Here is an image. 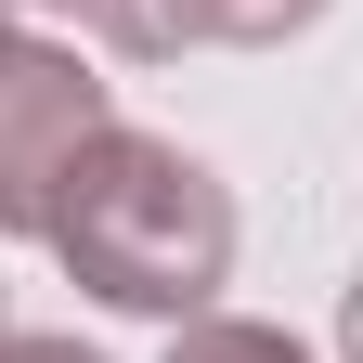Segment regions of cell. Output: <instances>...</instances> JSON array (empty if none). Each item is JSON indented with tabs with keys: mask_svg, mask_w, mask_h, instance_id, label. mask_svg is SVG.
Listing matches in <instances>:
<instances>
[{
	"mask_svg": "<svg viewBox=\"0 0 363 363\" xmlns=\"http://www.w3.org/2000/svg\"><path fill=\"white\" fill-rule=\"evenodd\" d=\"M325 0H169V39H220V52H272L298 39Z\"/></svg>",
	"mask_w": 363,
	"mask_h": 363,
	"instance_id": "cell-4",
	"label": "cell"
},
{
	"mask_svg": "<svg viewBox=\"0 0 363 363\" xmlns=\"http://www.w3.org/2000/svg\"><path fill=\"white\" fill-rule=\"evenodd\" d=\"M169 363H311L286 325H247V311H195V325H169Z\"/></svg>",
	"mask_w": 363,
	"mask_h": 363,
	"instance_id": "cell-5",
	"label": "cell"
},
{
	"mask_svg": "<svg viewBox=\"0 0 363 363\" xmlns=\"http://www.w3.org/2000/svg\"><path fill=\"white\" fill-rule=\"evenodd\" d=\"M26 13H52L78 52H117V65H156V52H182V39H169V0H26Z\"/></svg>",
	"mask_w": 363,
	"mask_h": 363,
	"instance_id": "cell-3",
	"label": "cell"
},
{
	"mask_svg": "<svg viewBox=\"0 0 363 363\" xmlns=\"http://www.w3.org/2000/svg\"><path fill=\"white\" fill-rule=\"evenodd\" d=\"M52 259L65 286H91L104 311H143V325H195L234 286V195H220L208 156H182L169 130H104L65 195H52Z\"/></svg>",
	"mask_w": 363,
	"mask_h": 363,
	"instance_id": "cell-1",
	"label": "cell"
},
{
	"mask_svg": "<svg viewBox=\"0 0 363 363\" xmlns=\"http://www.w3.org/2000/svg\"><path fill=\"white\" fill-rule=\"evenodd\" d=\"M0 337H13V286H0Z\"/></svg>",
	"mask_w": 363,
	"mask_h": 363,
	"instance_id": "cell-8",
	"label": "cell"
},
{
	"mask_svg": "<svg viewBox=\"0 0 363 363\" xmlns=\"http://www.w3.org/2000/svg\"><path fill=\"white\" fill-rule=\"evenodd\" d=\"M0 363H104L91 337H0Z\"/></svg>",
	"mask_w": 363,
	"mask_h": 363,
	"instance_id": "cell-6",
	"label": "cell"
},
{
	"mask_svg": "<svg viewBox=\"0 0 363 363\" xmlns=\"http://www.w3.org/2000/svg\"><path fill=\"white\" fill-rule=\"evenodd\" d=\"M337 350H350V363H363V286H350V298H337Z\"/></svg>",
	"mask_w": 363,
	"mask_h": 363,
	"instance_id": "cell-7",
	"label": "cell"
},
{
	"mask_svg": "<svg viewBox=\"0 0 363 363\" xmlns=\"http://www.w3.org/2000/svg\"><path fill=\"white\" fill-rule=\"evenodd\" d=\"M117 130V91L91 78L78 39H26L0 26V234H52L65 169Z\"/></svg>",
	"mask_w": 363,
	"mask_h": 363,
	"instance_id": "cell-2",
	"label": "cell"
},
{
	"mask_svg": "<svg viewBox=\"0 0 363 363\" xmlns=\"http://www.w3.org/2000/svg\"><path fill=\"white\" fill-rule=\"evenodd\" d=\"M13 13H26V0H0V26H13Z\"/></svg>",
	"mask_w": 363,
	"mask_h": 363,
	"instance_id": "cell-9",
	"label": "cell"
}]
</instances>
